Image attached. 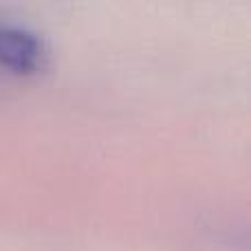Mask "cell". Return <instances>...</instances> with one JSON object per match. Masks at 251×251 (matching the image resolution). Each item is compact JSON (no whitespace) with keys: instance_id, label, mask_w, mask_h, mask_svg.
Returning a JSON list of instances; mask_svg holds the SVG:
<instances>
[{"instance_id":"6da1fadb","label":"cell","mask_w":251,"mask_h":251,"mask_svg":"<svg viewBox=\"0 0 251 251\" xmlns=\"http://www.w3.org/2000/svg\"><path fill=\"white\" fill-rule=\"evenodd\" d=\"M47 42L25 25L0 18V69L13 75H33L44 69Z\"/></svg>"}]
</instances>
